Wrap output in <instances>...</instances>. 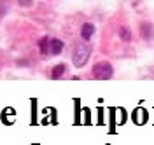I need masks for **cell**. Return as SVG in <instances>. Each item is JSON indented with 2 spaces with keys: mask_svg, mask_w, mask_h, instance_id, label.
I'll return each mask as SVG.
<instances>
[{
  "mask_svg": "<svg viewBox=\"0 0 154 145\" xmlns=\"http://www.w3.org/2000/svg\"><path fill=\"white\" fill-rule=\"evenodd\" d=\"M89 54H91V49L88 47V46H75L74 49V54H72V63H74V67L81 68L84 67L88 63V59H89Z\"/></svg>",
  "mask_w": 154,
  "mask_h": 145,
  "instance_id": "cell-1",
  "label": "cell"
},
{
  "mask_svg": "<svg viewBox=\"0 0 154 145\" xmlns=\"http://www.w3.org/2000/svg\"><path fill=\"white\" fill-rule=\"evenodd\" d=\"M91 74L98 80H107V79H110L114 75V68H112L110 63H107V61H100V63H96L95 67H93Z\"/></svg>",
  "mask_w": 154,
  "mask_h": 145,
  "instance_id": "cell-2",
  "label": "cell"
},
{
  "mask_svg": "<svg viewBox=\"0 0 154 145\" xmlns=\"http://www.w3.org/2000/svg\"><path fill=\"white\" fill-rule=\"evenodd\" d=\"M63 47H65V44L60 39H49V53H51V54L58 56V54L63 51Z\"/></svg>",
  "mask_w": 154,
  "mask_h": 145,
  "instance_id": "cell-3",
  "label": "cell"
},
{
  "mask_svg": "<svg viewBox=\"0 0 154 145\" xmlns=\"http://www.w3.org/2000/svg\"><path fill=\"white\" fill-rule=\"evenodd\" d=\"M95 35V25L93 23H84L81 28V39L82 40H89Z\"/></svg>",
  "mask_w": 154,
  "mask_h": 145,
  "instance_id": "cell-4",
  "label": "cell"
},
{
  "mask_svg": "<svg viewBox=\"0 0 154 145\" xmlns=\"http://www.w3.org/2000/svg\"><path fill=\"white\" fill-rule=\"evenodd\" d=\"M140 35H142L145 40L152 39V35H154L152 25H151V23H142V25H140Z\"/></svg>",
  "mask_w": 154,
  "mask_h": 145,
  "instance_id": "cell-5",
  "label": "cell"
},
{
  "mask_svg": "<svg viewBox=\"0 0 154 145\" xmlns=\"http://www.w3.org/2000/svg\"><path fill=\"white\" fill-rule=\"evenodd\" d=\"M65 70H67V67H65L63 63H60V65H56V67L53 68V72H51V77H53V79H60L63 74H65Z\"/></svg>",
  "mask_w": 154,
  "mask_h": 145,
  "instance_id": "cell-6",
  "label": "cell"
},
{
  "mask_svg": "<svg viewBox=\"0 0 154 145\" xmlns=\"http://www.w3.org/2000/svg\"><path fill=\"white\" fill-rule=\"evenodd\" d=\"M119 37H121L123 42H130V40H131V32L126 28V26H123V28L119 30Z\"/></svg>",
  "mask_w": 154,
  "mask_h": 145,
  "instance_id": "cell-7",
  "label": "cell"
},
{
  "mask_svg": "<svg viewBox=\"0 0 154 145\" xmlns=\"http://www.w3.org/2000/svg\"><path fill=\"white\" fill-rule=\"evenodd\" d=\"M38 47H40V53H42V54L49 53V37L40 39V42H38Z\"/></svg>",
  "mask_w": 154,
  "mask_h": 145,
  "instance_id": "cell-8",
  "label": "cell"
},
{
  "mask_svg": "<svg viewBox=\"0 0 154 145\" xmlns=\"http://www.w3.org/2000/svg\"><path fill=\"white\" fill-rule=\"evenodd\" d=\"M18 2L21 4V5H25V7H26V5H30V4H32L33 0H18Z\"/></svg>",
  "mask_w": 154,
  "mask_h": 145,
  "instance_id": "cell-9",
  "label": "cell"
}]
</instances>
